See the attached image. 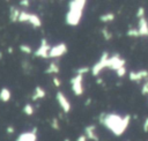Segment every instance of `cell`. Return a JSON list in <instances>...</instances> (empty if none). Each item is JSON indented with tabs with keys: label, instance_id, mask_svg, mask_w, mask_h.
<instances>
[{
	"label": "cell",
	"instance_id": "6da1fadb",
	"mask_svg": "<svg viewBox=\"0 0 148 141\" xmlns=\"http://www.w3.org/2000/svg\"><path fill=\"white\" fill-rule=\"evenodd\" d=\"M99 123L103 124L113 135L120 136L127 129L131 123V114H125V117H121L118 113L102 112L99 116Z\"/></svg>",
	"mask_w": 148,
	"mask_h": 141
},
{
	"label": "cell",
	"instance_id": "7a4b0ae2",
	"mask_svg": "<svg viewBox=\"0 0 148 141\" xmlns=\"http://www.w3.org/2000/svg\"><path fill=\"white\" fill-rule=\"evenodd\" d=\"M86 3H87L86 0H72L68 2V12L66 13L65 16L66 24L71 27L79 25L83 15V9Z\"/></svg>",
	"mask_w": 148,
	"mask_h": 141
},
{
	"label": "cell",
	"instance_id": "3957f363",
	"mask_svg": "<svg viewBox=\"0 0 148 141\" xmlns=\"http://www.w3.org/2000/svg\"><path fill=\"white\" fill-rule=\"evenodd\" d=\"M126 64V60L120 58V55L118 53H113L112 55H109L106 62H105V68L112 69V70H117L120 67H124Z\"/></svg>",
	"mask_w": 148,
	"mask_h": 141
},
{
	"label": "cell",
	"instance_id": "277c9868",
	"mask_svg": "<svg viewBox=\"0 0 148 141\" xmlns=\"http://www.w3.org/2000/svg\"><path fill=\"white\" fill-rule=\"evenodd\" d=\"M71 86H72V91L74 92L75 96H81L84 92V88H83V75H75L73 76L71 80Z\"/></svg>",
	"mask_w": 148,
	"mask_h": 141
},
{
	"label": "cell",
	"instance_id": "5b68a950",
	"mask_svg": "<svg viewBox=\"0 0 148 141\" xmlns=\"http://www.w3.org/2000/svg\"><path fill=\"white\" fill-rule=\"evenodd\" d=\"M108 58H109V52H108V51H103L102 54H101V57H99V60L90 68L92 76H97V75L105 68V62H106Z\"/></svg>",
	"mask_w": 148,
	"mask_h": 141
},
{
	"label": "cell",
	"instance_id": "8992f818",
	"mask_svg": "<svg viewBox=\"0 0 148 141\" xmlns=\"http://www.w3.org/2000/svg\"><path fill=\"white\" fill-rule=\"evenodd\" d=\"M67 45L65 43H59V44H56L53 46H51V50H50V53H49V58H60L62 57L64 54L67 53Z\"/></svg>",
	"mask_w": 148,
	"mask_h": 141
},
{
	"label": "cell",
	"instance_id": "52a82bcc",
	"mask_svg": "<svg viewBox=\"0 0 148 141\" xmlns=\"http://www.w3.org/2000/svg\"><path fill=\"white\" fill-rule=\"evenodd\" d=\"M50 50H51V45L49 44V42H47L45 38H42L40 45H39V47L34 52V54H35V57L46 59V58H49Z\"/></svg>",
	"mask_w": 148,
	"mask_h": 141
},
{
	"label": "cell",
	"instance_id": "ba28073f",
	"mask_svg": "<svg viewBox=\"0 0 148 141\" xmlns=\"http://www.w3.org/2000/svg\"><path fill=\"white\" fill-rule=\"evenodd\" d=\"M56 98H57V102H58L59 106L62 109V111L65 113H68L71 111V102L68 101L66 95L64 92H61V91H58L56 94Z\"/></svg>",
	"mask_w": 148,
	"mask_h": 141
},
{
	"label": "cell",
	"instance_id": "9c48e42d",
	"mask_svg": "<svg viewBox=\"0 0 148 141\" xmlns=\"http://www.w3.org/2000/svg\"><path fill=\"white\" fill-rule=\"evenodd\" d=\"M15 141H37V128L35 127L31 131L22 132L21 134H18Z\"/></svg>",
	"mask_w": 148,
	"mask_h": 141
},
{
	"label": "cell",
	"instance_id": "30bf717a",
	"mask_svg": "<svg viewBox=\"0 0 148 141\" xmlns=\"http://www.w3.org/2000/svg\"><path fill=\"white\" fill-rule=\"evenodd\" d=\"M128 77L131 81H135V82H140L141 80H146L148 79V70L147 69H140L138 72L131 70L128 73Z\"/></svg>",
	"mask_w": 148,
	"mask_h": 141
},
{
	"label": "cell",
	"instance_id": "8fae6325",
	"mask_svg": "<svg viewBox=\"0 0 148 141\" xmlns=\"http://www.w3.org/2000/svg\"><path fill=\"white\" fill-rule=\"evenodd\" d=\"M84 135L87 136L88 140H91V141H99V138L98 135L96 134V125L91 124V125H88L84 127Z\"/></svg>",
	"mask_w": 148,
	"mask_h": 141
},
{
	"label": "cell",
	"instance_id": "7c38bea8",
	"mask_svg": "<svg viewBox=\"0 0 148 141\" xmlns=\"http://www.w3.org/2000/svg\"><path fill=\"white\" fill-rule=\"evenodd\" d=\"M138 32H139V36H146L148 37V21L142 17V18H139V22H138Z\"/></svg>",
	"mask_w": 148,
	"mask_h": 141
},
{
	"label": "cell",
	"instance_id": "4fadbf2b",
	"mask_svg": "<svg viewBox=\"0 0 148 141\" xmlns=\"http://www.w3.org/2000/svg\"><path fill=\"white\" fill-rule=\"evenodd\" d=\"M20 13H21V10H20L17 7H15V6H10V7H9V21H10L12 23L17 22Z\"/></svg>",
	"mask_w": 148,
	"mask_h": 141
},
{
	"label": "cell",
	"instance_id": "5bb4252c",
	"mask_svg": "<svg viewBox=\"0 0 148 141\" xmlns=\"http://www.w3.org/2000/svg\"><path fill=\"white\" fill-rule=\"evenodd\" d=\"M60 72V67H59V64L58 61L53 60L50 62V65L47 66V68L45 69V73L46 74H58Z\"/></svg>",
	"mask_w": 148,
	"mask_h": 141
},
{
	"label": "cell",
	"instance_id": "9a60e30c",
	"mask_svg": "<svg viewBox=\"0 0 148 141\" xmlns=\"http://www.w3.org/2000/svg\"><path fill=\"white\" fill-rule=\"evenodd\" d=\"M45 96H46V91H45L40 86H37V87L35 88V91H34L32 96H31V99H32V101H37V99H39V98H44Z\"/></svg>",
	"mask_w": 148,
	"mask_h": 141
},
{
	"label": "cell",
	"instance_id": "2e32d148",
	"mask_svg": "<svg viewBox=\"0 0 148 141\" xmlns=\"http://www.w3.org/2000/svg\"><path fill=\"white\" fill-rule=\"evenodd\" d=\"M34 28H39L42 27V20L39 18V16L37 14H34V13H30V16H29V21H28Z\"/></svg>",
	"mask_w": 148,
	"mask_h": 141
},
{
	"label": "cell",
	"instance_id": "e0dca14e",
	"mask_svg": "<svg viewBox=\"0 0 148 141\" xmlns=\"http://www.w3.org/2000/svg\"><path fill=\"white\" fill-rule=\"evenodd\" d=\"M12 97V94H10V90L6 87H2L0 89V101L3 102V103H7Z\"/></svg>",
	"mask_w": 148,
	"mask_h": 141
},
{
	"label": "cell",
	"instance_id": "ac0fdd59",
	"mask_svg": "<svg viewBox=\"0 0 148 141\" xmlns=\"http://www.w3.org/2000/svg\"><path fill=\"white\" fill-rule=\"evenodd\" d=\"M116 18V15L113 13H105V14H102L99 16V21L103 22V23H109V22H112L113 20Z\"/></svg>",
	"mask_w": 148,
	"mask_h": 141
},
{
	"label": "cell",
	"instance_id": "d6986e66",
	"mask_svg": "<svg viewBox=\"0 0 148 141\" xmlns=\"http://www.w3.org/2000/svg\"><path fill=\"white\" fill-rule=\"evenodd\" d=\"M29 16H30V13H28V12H25V10H21V13H20V15H18L17 22H20V23L28 22V21H29Z\"/></svg>",
	"mask_w": 148,
	"mask_h": 141
},
{
	"label": "cell",
	"instance_id": "ffe728a7",
	"mask_svg": "<svg viewBox=\"0 0 148 141\" xmlns=\"http://www.w3.org/2000/svg\"><path fill=\"white\" fill-rule=\"evenodd\" d=\"M101 31H102L101 34H102V36H103V38H104L105 40H111V39H112V36H113V35H112V32H111L108 28H103Z\"/></svg>",
	"mask_w": 148,
	"mask_h": 141
},
{
	"label": "cell",
	"instance_id": "44dd1931",
	"mask_svg": "<svg viewBox=\"0 0 148 141\" xmlns=\"http://www.w3.org/2000/svg\"><path fill=\"white\" fill-rule=\"evenodd\" d=\"M34 106L31 105V104H29V103H27L24 106H23V112L27 114V116H32L34 114Z\"/></svg>",
	"mask_w": 148,
	"mask_h": 141
},
{
	"label": "cell",
	"instance_id": "7402d4cb",
	"mask_svg": "<svg viewBox=\"0 0 148 141\" xmlns=\"http://www.w3.org/2000/svg\"><path fill=\"white\" fill-rule=\"evenodd\" d=\"M20 50H21L22 53H25V54L32 53V49H31L29 45H27V44H21V45H20Z\"/></svg>",
	"mask_w": 148,
	"mask_h": 141
},
{
	"label": "cell",
	"instance_id": "603a6c76",
	"mask_svg": "<svg viewBox=\"0 0 148 141\" xmlns=\"http://www.w3.org/2000/svg\"><path fill=\"white\" fill-rule=\"evenodd\" d=\"M90 70V68L89 67H87V66H83V67H80V68H76L75 69V73L77 74V75H84L86 73H88Z\"/></svg>",
	"mask_w": 148,
	"mask_h": 141
},
{
	"label": "cell",
	"instance_id": "cb8c5ba5",
	"mask_svg": "<svg viewBox=\"0 0 148 141\" xmlns=\"http://www.w3.org/2000/svg\"><path fill=\"white\" fill-rule=\"evenodd\" d=\"M51 127L53 129H56V131H59L60 129V125H59V121H58L57 118H52V120H51Z\"/></svg>",
	"mask_w": 148,
	"mask_h": 141
},
{
	"label": "cell",
	"instance_id": "d4e9b609",
	"mask_svg": "<svg viewBox=\"0 0 148 141\" xmlns=\"http://www.w3.org/2000/svg\"><path fill=\"white\" fill-rule=\"evenodd\" d=\"M126 35H127L128 37H140L136 28H135V29H130V30L126 32Z\"/></svg>",
	"mask_w": 148,
	"mask_h": 141
},
{
	"label": "cell",
	"instance_id": "484cf974",
	"mask_svg": "<svg viewBox=\"0 0 148 141\" xmlns=\"http://www.w3.org/2000/svg\"><path fill=\"white\" fill-rule=\"evenodd\" d=\"M136 17H138V18L145 17V7H143V6H140V7L138 8V10H136Z\"/></svg>",
	"mask_w": 148,
	"mask_h": 141
},
{
	"label": "cell",
	"instance_id": "4316f807",
	"mask_svg": "<svg viewBox=\"0 0 148 141\" xmlns=\"http://www.w3.org/2000/svg\"><path fill=\"white\" fill-rule=\"evenodd\" d=\"M141 94L142 95H148V79H146L145 82H143V86L141 88Z\"/></svg>",
	"mask_w": 148,
	"mask_h": 141
},
{
	"label": "cell",
	"instance_id": "83f0119b",
	"mask_svg": "<svg viewBox=\"0 0 148 141\" xmlns=\"http://www.w3.org/2000/svg\"><path fill=\"white\" fill-rule=\"evenodd\" d=\"M116 74L118 75V77H123V76L126 74V68H125V66H124V67L118 68V69L116 70Z\"/></svg>",
	"mask_w": 148,
	"mask_h": 141
},
{
	"label": "cell",
	"instance_id": "f1b7e54d",
	"mask_svg": "<svg viewBox=\"0 0 148 141\" xmlns=\"http://www.w3.org/2000/svg\"><path fill=\"white\" fill-rule=\"evenodd\" d=\"M142 129H143V132H148V117H146L145 118V120H143V125H142Z\"/></svg>",
	"mask_w": 148,
	"mask_h": 141
},
{
	"label": "cell",
	"instance_id": "f546056e",
	"mask_svg": "<svg viewBox=\"0 0 148 141\" xmlns=\"http://www.w3.org/2000/svg\"><path fill=\"white\" fill-rule=\"evenodd\" d=\"M52 81H53V84H54L56 87H60V86H61V81H60V79H59V77L54 76V77L52 79Z\"/></svg>",
	"mask_w": 148,
	"mask_h": 141
},
{
	"label": "cell",
	"instance_id": "4dcf8cb0",
	"mask_svg": "<svg viewBox=\"0 0 148 141\" xmlns=\"http://www.w3.org/2000/svg\"><path fill=\"white\" fill-rule=\"evenodd\" d=\"M6 131H7V133H8V134H14L15 128H14V126H13V125H8V126H7V128H6Z\"/></svg>",
	"mask_w": 148,
	"mask_h": 141
},
{
	"label": "cell",
	"instance_id": "1f68e13d",
	"mask_svg": "<svg viewBox=\"0 0 148 141\" xmlns=\"http://www.w3.org/2000/svg\"><path fill=\"white\" fill-rule=\"evenodd\" d=\"M20 5H21L22 7H29L30 1H29V0H21V1H20Z\"/></svg>",
	"mask_w": 148,
	"mask_h": 141
},
{
	"label": "cell",
	"instance_id": "d6a6232c",
	"mask_svg": "<svg viewBox=\"0 0 148 141\" xmlns=\"http://www.w3.org/2000/svg\"><path fill=\"white\" fill-rule=\"evenodd\" d=\"M87 140H88V139H87V136H86L84 134H81V135L76 139V141H87Z\"/></svg>",
	"mask_w": 148,
	"mask_h": 141
},
{
	"label": "cell",
	"instance_id": "836d02e7",
	"mask_svg": "<svg viewBox=\"0 0 148 141\" xmlns=\"http://www.w3.org/2000/svg\"><path fill=\"white\" fill-rule=\"evenodd\" d=\"M90 103H91V98H89V99H87V101H86V103H84V104H86V105H87V106H88V105H89V104H90Z\"/></svg>",
	"mask_w": 148,
	"mask_h": 141
},
{
	"label": "cell",
	"instance_id": "e575fe53",
	"mask_svg": "<svg viewBox=\"0 0 148 141\" xmlns=\"http://www.w3.org/2000/svg\"><path fill=\"white\" fill-rule=\"evenodd\" d=\"M96 82H97L98 84H102V83H103V80H102V79H97V80H96Z\"/></svg>",
	"mask_w": 148,
	"mask_h": 141
},
{
	"label": "cell",
	"instance_id": "d590c367",
	"mask_svg": "<svg viewBox=\"0 0 148 141\" xmlns=\"http://www.w3.org/2000/svg\"><path fill=\"white\" fill-rule=\"evenodd\" d=\"M8 53H13V47L12 46L8 47Z\"/></svg>",
	"mask_w": 148,
	"mask_h": 141
},
{
	"label": "cell",
	"instance_id": "8d00e7d4",
	"mask_svg": "<svg viewBox=\"0 0 148 141\" xmlns=\"http://www.w3.org/2000/svg\"><path fill=\"white\" fill-rule=\"evenodd\" d=\"M64 141H71V140H69V139H68V138H66V139H65V140H64Z\"/></svg>",
	"mask_w": 148,
	"mask_h": 141
},
{
	"label": "cell",
	"instance_id": "74e56055",
	"mask_svg": "<svg viewBox=\"0 0 148 141\" xmlns=\"http://www.w3.org/2000/svg\"><path fill=\"white\" fill-rule=\"evenodd\" d=\"M1 57H2V52H0V59H1Z\"/></svg>",
	"mask_w": 148,
	"mask_h": 141
}]
</instances>
